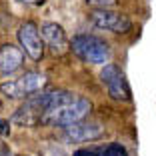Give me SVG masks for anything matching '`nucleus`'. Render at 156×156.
Segmentation results:
<instances>
[{
  "label": "nucleus",
  "mask_w": 156,
  "mask_h": 156,
  "mask_svg": "<svg viewBox=\"0 0 156 156\" xmlns=\"http://www.w3.org/2000/svg\"><path fill=\"white\" fill-rule=\"evenodd\" d=\"M90 108H92L90 100H86V98H82V96H74L72 100H68V102H62V104L54 106V108H48V110L44 112V116H42L40 124L66 128V126H70V124H74V122L84 120L86 114L90 112Z\"/></svg>",
  "instance_id": "nucleus-1"
},
{
  "label": "nucleus",
  "mask_w": 156,
  "mask_h": 156,
  "mask_svg": "<svg viewBox=\"0 0 156 156\" xmlns=\"http://www.w3.org/2000/svg\"><path fill=\"white\" fill-rule=\"evenodd\" d=\"M70 50L80 60L90 62V64H104L110 58L108 44L94 34H76L70 40Z\"/></svg>",
  "instance_id": "nucleus-2"
},
{
  "label": "nucleus",
  "mask_w": 156,
  "mask_h": 156,
  "mask_svg": "<svg viewBox=\"0 0 156 156\" xmlns=\"http://www.w3.org/2000/svg\"><path fill=\"white\" fill-rule=\"evenodd\" d=\"M46 76L40 72H24L20 78H14L0 84V92L8 98H28L40 92L46 86Z\"/></svg>",
  "instance_id": "nucleus-3"
},
{
  "label": "nucleus",
  "mask_w": 156,
  "mask_h": 156,
  "mask_svg": "<svg viewBox=\"0 0 156 156\" xmlns=\"http://www.w3.org/2000/svg\"><path fill=\"white\" fill-rule=\"evenodd\" d=\"M46 108H48V90H40L24 100V104L14 112L12 122L20 126H36L42 122Z\"/></svg>",
  "instance_id": "nucleus-4"
},
{
  "label": "nucleus",
  "mask_w": 156,
  "mask_h": 156,
  "mask_svg": "<svg viewBox=\"0 0 156 156\" xmlns=\"http://www.w3.org/2000/svg\"><path fill=\"white\" fill-rule=\"evenodd\" d=\"M90 20L96 28H102V30H110V32L116 34H124L128 32L132 28V22L126 14L122 12H114V10H108V8H96L92 10L90 14Z\"/></svg>",
  "instance_id": "nucleus-5"
},
{
  "label": "nucleus",
  "mask_w": 156,
  "mask_h": 156,
  "mask_svg": "<svg viewBox=\"0 0 156 156\" xmlns=\"http://www.w3.org/2000/svg\"><path fill=\"white\" fill-rule=\"evenodd\" d=\"M18 42L24 54L30 60H40L44 56V40H42L40 28L34 22H24L18 28Z\"/></svg>",
  "instance_id": "nucleus-6"
},
{
  "label": "nucleus",
  "mask_w": 156,
  "mask_h": 156,
  "mask_svg": "<svg viewBox=\"0 0 156 156\" xmlns=\"http://www.w3.org/2000/svg\"><path fill=\"white\" fill-rule=\"evenodd\" d=\"M100 80L106 86L110 98L114 100H130V88L124 78V72L116 64H104L100 72Z\"/></svg>",
  "instance_id": "nucleus-7"
},
{
  "label": "nucleus",
  "mask_w": 156,
  "mask_h": 156,
  "mask_svg": "<svg viewBox=\"0 0 156 156\" xmlns=\"http://www.w3.org/2000/svg\"><path fill=\"white\" fill-rule=\"evenodd\" d=\"M40 34H42L44 44L50 48L52 54L62 56V54H66V52L70 50V42H68V38H66L64 28L60 26V24H56V22H44L40 26Z\"/></svg>",
  "instance_id": "nucleus-8"
},
{
  "label": "nucleus",
  "mask_w": 156,
  "mask_h": 156,
  "mask_svg": "<svg viewBox=\"0 0 156 156\" xmlns=\"http://www.w3.org/2000/svg\"><path fill=\"white\" fill-rule=\"evenodd\" d=\"M104 134V126H100L98 122H74L64 128V138L68 142H90L96 140Z\"/></svg>",
  "instance_id": "nucleus-9"
},
{
  "label": "nucleus",
  "mask_w": 156,
  "mask_h": 156,
  "mask_svg": "<svg viewBox=\"0 0 156 156\" xmlns=\"http://www.w3.org/2000/svg\"><path fill=\"white\" fill-rule=\"evenodd\" d=\"M24 62V50L18 48V46H12V44H4L0 48V74H8L16 72V70L22 66Z\"/></svg>",
  "instance_id": "nucleus-10"
},
{
  "label": "nucleus",
  "mask_w": 156,
  "mask_h": 156,
  "mask_svg": "<svg viewBox=\"0 0 156 156\" xmlns=\"http://www.w3.org/2000/svg\"><path fill=\"white\" fill-rule=\"evenodd\" d=\"M72 156H128L126 148L122 144H104V146H90V148H80Z\"/></svg>",
  "instance_id": "nucleus-11"
},
{
  "label": "nucleus",
  "mask_w": 156,
  "mask_h": 156,
  "mask_svg": "<svg viewBox=\"0 0 156 156\" xmlns=\"http://www.w3.org/2000/svg\"><path fill=\"white\" fill-rule=\"evenodd\" d=\"M86 2L94 8H110L116 4V0H86Z\"/></svg>",
  "instance_id": "nucleus-12"
},
{
  "label": "nucleus",
  "mask_w": 156,
  "mask_h": 156,
  "mask_svg": "<svg viewBox=\"0 0 156 156\" xmlns=\"http://www.w3.org/2000/svg\"><path fill=\"white\" fill-rule=\"evenodd\" d=\"M0 134H2V136L10 134V124H8V120H2V118H0Z\"/></svg>",
  "instance_id": "nucleus-13"
},
{
  "label": "nucleus",
  "mask_w": 156,
  "mask_h": 156,
  "mask_svg": "<svg viewBox=\"0 0 156 156\" xmlns=\"http://www.w3.org/2000/svg\"><path fill=\"white\" fill-rule=\"evenodd\" d=\"M8 154H10V148L0 140V156H8Z\"/></svg>",
  "instance_id": "nucleus-14"
},
{
  "label": "nucleus",
  "mask_w": 156,
  "mask_h": 156,
  "mask_svg": "<svg viewBox=\"0 0 156 156\" xmlns=\"http://www.w3.org/2000/svg\"><path fill=\"white\" fill-rule=\"evenodd\" d=\"M18 2H24V4H42L44 0H18Z\"/></svg>",
  "instance_id": "nucleus-15"
}]
</instances>
